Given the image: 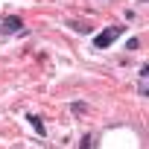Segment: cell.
<instances>
[{
    "mask_svg": "<svg viewBox=\"0 0 149 149\" xmlns=\"http://www.w3.org/2000/svg\"><path fill=\"white\" fill-rule=\"evenodd\" d=\"M94 143H97L94 132H85V134H82V140H79V149H94Z\"/></svg>",
    "mask_w": 149,
    "mask_h": 149,
    "instance_id": "3",
    "label": "cell"
},
{
    "mask_svg": "<svg viewBox=\"0 0 149 149\" xmlns=\"http://www.w3.org/2000/svg\"><path fill=\"white\" fill-rule=\"evenodd\" d=\"M70 29H79V32H88L91 26H88V24H79V21H70Z\"/></svg>",
    "mask_w": 149,
    "mask_h": 149,
    "instance_id": "5",
    "label": "cell"
},
{
    "mask_svg": "<svg viewBox=\"0 0 149 149\" xmlns=\"http://www.w3.org/2000/svg\"><path fill=\"white\" fill-rule=\"evenodd\" d=\"M15 32H24V21L21 18H6L0 24V35H15Z\"/></svg>",
    "mask_w": 149,
    "mask_h": 149,
    "instance_id": "2",
    "label": "cell"
},
{
    "mask_svg": "<svg viewBox=\"0 0 149 149\" xmlns=\"http://www.w3.org/2000/svg\"><path fill=\"white\" fill-rule=\"evenodd\" d=\"M123 32H126V29H123L120 24H117V26H108V29H102V32H97V35H94V47L105 50V47H111V44H114Z\"/></svg>",
    "mask_w": 149,
    "mask_h": 149,
    "instance_id": "1",
    "label": "cell"
},
{
    "mask_svg": "<svg viewBox=\"0 0 149 149\" xmlns=\"http://www.w3.org/2000/svg\"><path fill=\"white\" fill-rule=\"evenodd\" d=\"M29 123H32V129H35L38 134H47V132H44V123H41V117H35V114H29Z\"/></svg>",
    "mask_w": 149,
    "mask_h": 149,
    "instance_id": "4",
    "label": "cell"
},
{
    "mask_svg": "<svg viewBox=\"0 0 149 149\" xmlns=\"http://www.w3.org/2000/svg\"><path fill=\"white\" fill-rule=\"evenodd\" d=\"M70 108H73V111H76V114H82V111H85V108H88V105H85V102H73V105H70Z\"/></svg>",
    "mask_w": 149,
    "mask_h": 149,
    "instance_id": "6",
    "label": "cell"
}]
</instances>
